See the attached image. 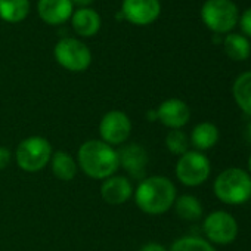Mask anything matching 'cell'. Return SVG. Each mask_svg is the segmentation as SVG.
Returning <instances> with one entry per match:
<instances>
[{
    "mask_svg": "<svg viewBox=\"0 0 251 251\" xmlns=\"http://www.w3.org/2000/svg\"><path fill=\"white\" fill-rule=\"evenodd\" d=\"M12 161V152L5 148V147H0V170H5Z\"/></svg>",
    "mask_w": 251,
    "mask_h": 251,
    "instance_id": "obj_25",
    "label": "cell"
},
{
    "mask_svg": "<svg viewBox=\"0 0 251 251\" xmlns=\"http://www.w3.org/2000/svg\"><path fill=\"white\" fill-rule=\"evenodd\" d=\"M202 230L208 238V242L227 245L238 236V223L235 217L227 211L216 210L204 219Z\"/></svg>",
    "mask_w": 251,
    "mask_h": 251,
    "instance_id": "obj_8",
    "label": "cell"
},
{
    "mask_svg": "<svg viewBox=\"0 0 251 251\" xmlns=\"http://www.w3.org/2000/svg\"><path fill=\"white\" fill-rule=\"evenodd\" d=\"M118 152L120 166L135 179H144L147 166H148V154L138 144L123 145Z\"/></svg>",
    "mask_w": 251,
    "mask_h": 251,
    "instance_id": "obj_12",
    "label": "cell"
},
{
    "mask_svg": "<svg viewBox=\"0 0 251 251\" xmlns=\"http://www.w3.org/2000/svg\"><path fill=\"white\" fill-rule=\"evenodd\" d=\"M238 21H239V25H241L242 33H244L247 37H251V8H248V9L241 15V18H239Z\"/></svg>",
    "mask_w": 251,
    "mask_h": 251,
    "instance_id": "obj_24",
    "label": "cell"
},
{
    "mask_svg": "<svg viewBox=\"0 0 251 251\" xmlns=\"http://www.w3.org/2000/svg\"><path fill=\"white\" fill-rule=\"evenodd\" d=\"M211 173L210 160L200 151H188L176 163V177L185 186L202 185Z\"/></svg>",
    "mask_w": 251,
    "mask_h": 251,
    "instance_id": "obj_6",
    "label": "cell"
},
{
    "mask_svg": "<svg viewBox=\"0 0 251 251\" xmlns=\"http://www.w3.org/2000/svg\"><path fill=\"white\" fill-rule=\"evenodd\" d=\"M202 23L216 34L229 33L238 23V8L232 0H207L201 8Z\"/></svg>",
    "mask_w": 251,
    "mask_h": 251,
    "instance_id": "obj_5",
    "label": "cell"
},
{
    "mask_svg": "<svg viewBox=\"0 0 251 251\" xmlns=\"http://www.w3.org/2000/svg\"><path fill=\"white\" fill-rule=\"evenodd\" d=\"M30 0H0V18L6 23H21L27 18Z\"/></svg>",
    "mask_w": 251,
    "mask_h": 251,
    "instance_id": "obj_19",
    "label": "cell"
},
{
    "mask_svg": "<svg viewBox=\"0 0 251 251\" xmlns=\"http://www.w3.org/2000/svg\"><path fill=\"white\" fill-rule=\"evenodd\" d=\"M214 195L227 205H241L251 200V175L239 167L223 170L213 183Z\"/></svg>",
    "mask_w": 251,
    "mask_h": 251,
    "instance_id": "obj_3",
    "label": "cell"
},
{
    "mask_svg": "<svg viewBox=\"0 0 251 251\" xmlns=\"http://www.w3.org/2000/svg\"><path fill=\"white\" fill-rule=\"evenodd\" d=\"M169 251H216L211 242L200 236H182L176 239Z\"/></svg>",
    "mask_w": 251,
    "mask_h": 251,
    "instance_id": "obj_22",
    "label": "cell"
},
{
    "mask_svg": "<svg viewBox=\"0 0 251 251\" xmlns=\"http://www.w3.org/2000/svg\"><path fill=\"white\" fill-rule=\"evenodd\" d=\"M166 147L173 155H183L189 151V138L182 129L170 130L166 136Z\"/></svg>",
    "mask_w": 251,
    "mask_h": 251,
    "instance_id": "obj_23",
    "label": "cell"
},
{
    "mask_svg": "<svg viewBox=\"0 0 251 251\" xmlns=\"http://www.w3.org/2000/svg\"><path fill=\"white\" fill-rule=\"evenodd\" d=\"M55 59L62 68L71 73H81L89 68L92 62V53L80 40L65 37L55 46Z\"/></svg>",
    "mask_w": 251,
    "mask_h": 251,
    "instance_id": "obj_7",
    "label": "cell"
},
{
    "mask_svg": "<svg viewBox=\"0 0 251 251\" xmlns=\"http://www.w3.org/2000/svg\"><path fill=\"white\" fill-rule=\"evenodd\" d=\"M52 145L46 138L30 136L18 145L15 151V160L21 170L28 173H37L43 170L52 158Z\"/></svg>",
    "mask_w": 251,
    "mask_h": 251,
    "instance_id": "obj_4",
    "label": "cell"
},
{
    "mask_svg": "<svg viewBox=\"0 0 251 251\" xmlns=\"http://www.w3.org/2000/svg\"><path fill=\"white\" fill-rule=\"evenodd\" d=\"M130 133H132V121L129 115L123 111L118 109L109 111L102 117L99 123L100 141H103L111 147L124 145L129 141Z\"/></svg>",
    "mask_w": 251,
    "mask_h": 251,
    "instance_id": "obj_9",
    "label": "cell"
},
{
    "mask_svg": "<svg viewBox=\"0 0 251 251\" xmlns=\"http://www.w3.org/2000/svg\"><path fill=\"white\" fill-rule=\"evenodd\" d=\"M161 12L160 0H123L121 15L135 25L152 24Z\"/></svg>",
    "mask_w": 251,
    "mask_h": 251,
    "instance_id": "obj_10",
    "label": "cell"
},
{
    "mask_svg": "<svg viewBox=\"0 0 251 251\" xmlns=\"http://www.w3.org/2000/svg\"><path fill=\"white\" fill-rule=\"evenodd\" d=\"M223 46L226 55L233 61H245L251 53V45L248 39L242 34H227L223 42Z\"/></svg>",
    "mask_w": 251,
    "mask_h": 251,
    "instance_id": "obj_21",
    "label": "cell"
},
{
    "mask_svg": "<svg viewBox=\"0 0 251 251\" xmlns=\"http://www.w3.org/2000/svg\"><path fill=\"white\" fill-rule=\"evenodd\" d=\"M189 118H191V109L188 103L177 98L166 99L157 108V120L170 130L182 129L183 126L188 124Z\"/></svg>",
    "mask_w": 251,
    "mask_h": 251,
    "instance_id": "obj_11",
    "label": "cell"
},
{
    "mask_svg": "<svg viewBox=\"0 0 251 251\" xmlns=\"http://www.w3.org/2000/svg\"><path fill=\"white\" fill-rule=\"evenodd\" d=\"M132 182L126 176H111L102 182L100 197L109 205H121L133 197Z\"/></svg>",
    "mask_w": 251,
    "mask_h": 251,
    "instance_id": "obj_13",
    "label": "cell"
},
{
    "mask_svg": "<svg viewBox=\"0 0 251 251\" xmlns=\"http://www.w3.org/2000/svg\"><path fill=\"white\" fill-rule=\"evenodd\" d=\"M248 169H250V173H251V154L248 157Z\"/></svg>",
    "mask_w": 251,
    "mask_h": 251,
    "instance_id": "obj_29",
    "label": "cell"
},
{
    "mask_svg": "<svg viewBox=\"0 0 251 251\" xmlns=\"http://www.w3.org/2000/svg\"><path fill=\"white\" fill-rule=\"evenodd\" d=\"M219 138H220V133H219L217 126L210 121H202L192 129L189 142L192 144L195 151L202 152L216 147V144L219 142Z\"/></svg>",
    "mask_w": 251,
    "mask_h": 251,
    "instance_id": "obj_15",
    "label": "cell"
},
{
    "mask_svg": "<svg viewBox=\"0 0 251 251\" xmlns=\"http://www.w3.org/2000/svg\"><path fill=\"white\" fill-rule=\"evenodd\" d=\"M133 197L141 211L150 216H160L173 207L177 192L175 183L169 177L150 176L141 180Z\"/></svg>",
    "mask_w": 251,
    "mask_h": 251,
    "instance_id": "obj_2",
    "label": "cell"
},
{
    "mask_svg": "<svg viewBox=\"0 0 251 251\" xmlns=\"http://www.w3.org/2000/svg\"><path fill=\"white\" fill-rule=\"evenodd\" d=\"M139 251H167V250H166L164 245H161L158 242H148Z\"/></svg>",
    "mask_w": 251,
    "mask_h": 251,
    "instance_id": "obj_26",
    "label": "cell"
},
{
    "mask_svg": "<svg viewBox=\"0 0 251 251\" xmlns=\"http://www.w3.org/2000/svg\"><path fill=\"white\" fill-rule=\"evenodd\" d=\"M73 28L81 37H92L100 28V17L96 11L80 8L73 14Z\"/></svg>",
    "mask_w": 251,
    "mask_h": 251,
    "instance_id": "obj_16",
    "label": "cell"
},
{
    "mask_svg": "<svg viewBox=\"0 0 251 251\" xmlns=\"http://www.w3.org/2000/svg\"><path fill=\"white\" fill-rule=\"evenodd\" d=\"M245 139L248 141V144H251V121L247 124V127H245Z\"/></svg>",
    "mask_w": 251,
    "mask_h": 251,
    "instance_id": "obj_28",
    "label": "cell"
},
{
    "mask_svg": "<svg viewBox=\"0 0 251 251\" xmlns=\"http://www.w3.org/2000/svg\"><path fill=\"white\" fill-rule=\"evenodd\" d=\"M173 205H175L176 214L180 219L188 220V222H195L201 219L202 211H204L201 201L194 195H180L179 198H176Z\"/></svg>",
    "mask_w": 251,
    "mask_h": 251,
    "instance_id": "obj_20",
    "label": "cell"
},
{
    "mask_svg": "<svg viewBox=\"0 0 251 251\" xmlns=\"http://www.w3.org/2000/svg\"><path fill=\"white\" fill-rule=\"evenodd\" d=\"M50 167H52V173L55 175V177L62 182L73 180L78 170L77 161L71 157V154L65 151H56L52 154Z\"/></svg>",
    "mask_w": 251,
    "mask_h": 251,
    "instance_id": "obj_17",
    "label": "cell"
},
{
    "mask_svg": "<svg viewBox=\"0 0 251 251\" xmlns=\"http://www.w3.org/2000/svg\"><path fill=\"white\" fill-rule=\"evenodd\" d=\"M71 3L80 6V8H86V6L93 3V0H71Z\"/></svg>",
    "mask_w": 251,
    "mask_h": 251,
    "instance_id": "obj_27",
    "label": "cell"
},
{
    "mask_svg": "<svg viewBox=\"0 0 251 251\" xmlns=\"http://www.w3.org/2000/svg\"><path fill=\"white\" fill-rule=\"evenodd\" d=\"M39 15L50 25H59L73 17L71 0H39Z\"/></svg>",
    "mask_w": 251,
    "mask_h": 251,
    "instance_id": "obj_14",
    "label": "cell"
},
{
    "mask_svg": "<svg viewBox=\"0 0 251 251\" xmlns=\"http://www.w3.org/2000/svg\"><path fill=\"white\" fill-rule=\"evenodd\" d=\"M232 95L239 109L251 117V71L239 74L232 86Z\"/></svg>",
    "mask_w": 251,
    "mask_h": 251,
    "instance_id": "obj_18",
    "label": "cell"
},
{
    "mask_svg": "<svg viewBox=\"0 0 251 251\" xmlns=\"http://www.w3.org/2000/svg\"><path fill=\"white\" fill-rule=\"evenodd\" d=\"M77 166L90 179L105 180L114 176L120 167L118 152L100 139H90L78 148Z\"/></svg>",
    "mask_w": 251,
    "mask_h": 251,
    "instance_id": "obj_1",
    "label": "cell"
}]
</instances>
